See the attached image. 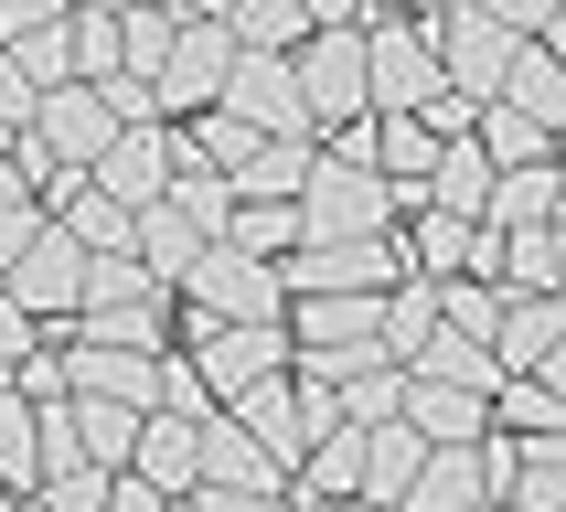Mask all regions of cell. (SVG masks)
I'll list each match as a JSON object with an SVG mask.
<instances>
[{
  "label": "cell",
  "instance_id": "6da1fadb",
  "mask_svg": "<svg viewBox=\"0 0 566 512\" xmlns=\"http://www.w3.org/2000/svg\"><path fill=\"white\" fill-rule=\"evenodd\" d=\"M396 224H407V203L375 182L364 128L321 139V150H311V182H300V246H375V235H396Z\"/></svg>",
  "mask_w": 566,
  "mask_h": 512
},
{
  "label": "cell",
  "instance_id": "7a4b0ae2",
  "mask_svg": "<svg viewBox=\"0 0 566 512\" xmlns=\"http://www.w3.org/2000/svg\"><path fill=\"white\" fill-rule=\"evenodd\" d=\"M224 75H235V43H224V22H214V11H171V54H160V75H150L160 128L203 118V107L224 96Z\"/></svg>",
  "mask_w": 566,
  "mask_h": 512
},
{
  "label": "cell",
  "instance_id": "3957f363",
  "mask_svg": "<svg viewBox=\"0 0 566 512\" xmlns=\"http://www.w3.org/2000/svg\"><path fill=\"white\" fill-rule=\"evenodd\" d=\"M439 64H428V43H417V22H385V11H364V118H428L439 107Z\"/></svg>",
  "mask_w": 566,
  "mask_h": 512
},
{
  "label": "cell",
  "instance_id": "277c9868",
  "mask_svg": "<svg viewBox=\"0 0 566 512\" xmlns=\"http://www.w3.org/2000/svg\"><path fill=\"white\" fill-rule=\"evenodd\" d=\"M182 310L192 320H214V331H279V267H256V256H235V246H214L203 267L182 278Z\"/></svg>",
  "mask_w": 566,
  "mask_h": 512
},
{
  "label": "cell",
  "instance_id": "5b68a950",
  "mask_svg": "<svg viewBox=\"0 0 566 512\" xmlns=\"http://www.w3.org/2000/svg\"><path fill=\"white\" fill-rule=\"evenodd\" d=\"M279 374H289V331H214V320H192V384L214 395V416Z\"/></svg>",
  "mask_w": 566,
  "mask_h": 512
},
{
  "label": "cell",
  "instance_id": "8992f818",
  "mask_svg": "<svg viewBox=\"0 0 566 512\" xmlns=\"http://www.w3.org/2000/svg\"><path fill=\"white\" fill-rule=\"evenodd\" d=\"M0 299H11L32 331H54V320H75V310H86V256H75L54 224H43L22 267H0Z\"/></svg>",
  "mask_w": 566,
  "mask_h": 512
},
{
  "label": "cell",
  "instance_id": "52a82bcc",
  "mask_svg": "<svg viewBox=\"0 0 566 512\" xmlns=\"http://www.w3.org/2000/svg\"><path fill=\"white\" fill-rule=\"evenodd\" d=\"M171 171H182V139H171V128H118L107 160L86 171V192H107L118 214H150L160 192H171Z\"/></svg>",
  "mask_w": 566,
  "mask_h": 512
},
{
  "label": "cell",
  "instance_id": "ba28073f",
  "mask_svg": "<svg viewBox=\"0 0 566 512\" xmlns=\"http://www.w3.org/2000/svg\"><path fill=\"white\" fill-rule=\"evenodd\" d=\"M22 139H32L43 160H54L64 182H86L96 160H107V139H118V118H107V107H96L86 86H54L43 107H32V128H22Z\"/></svg>",
  "mask_w": 566,
  "mask_h": 512
},
{
  "label": "cell",
  "instance_id": "9c48e42d",
  "mask_svg": "<svg viewBox=\"0 0 566 512\" xmlns=\"http://www.w3.org/2000/svg\"><path fill=\"white\" fill-rule=\"evenodd\" d=\"M566 363V299H503L492 320V374L503 384H556Z\"/></svg>",
  "mask_w": 566,
  "mask_h": 512
},
{
  "label": "cell",
  "instance_id": "30bf717a",
  "mask_svg": "<svg viewBox=\"0 0 566 512\" xmlns=\"http://www.w3.org/2000/svg\"><path fill=\"white\" fill-rule=\"evenodd\" d=\"M64 395H86V406H118V416H150V406H160V363L64 342Z\"/></svg>",
  "mask_w": 566,
  "mask_h": 512
},
{
  "label": "cell",
  "instance_id": "8fae6325",
  "mask_svg": "<svg viewBox=\"0 0 566 512\" xmlns=\"http://www.w3.org/2000/svg\"><path fill=\"white\" fill-rule=\"evenodd\" d=\"M481 288H492V299H556V288H566V235H556V224H535V235H492Z\"/></svg>",
  "mask_w": 566,
  "mask_h": 512
},
{
  "label": "cell",
  "instance_id": "7c38bea8",
  "mask_svg": "<svg viewBox=\"0 0 566 512\" xmlns=\"http://www.w3.org/2000/svg\"><path fill=\"white\" fill-rule=\"evenodd\" d=\"M492 107H513L524 128L556 139V118H566V64H556V43H524V54L503 64V86H492Z\"/></svg>",
  "mask_w": 566,
  "mask_h": 512
},
{
  "label": "cell",
  "instance_id": "4fadbf2b",
  "mask_svg": "<svg viewBox=\"0 0 566 512\" xmlns=\"http://www.w3.org/2000/svg\"><path fill=\"white\" fill-rule=\"evenodd\" d=\"M396 427H407L417 448H481V395H449V384L407 374V406H396Z\"/></svg>",
  "mask_w": 566,
  "mask_h": 512
},
{
  "label": "cell",
  "instance_id": "5bb4252c",
  "mask_svg": "<svg viewBox=\"0 0 566 512\" xmlns=\"http://www.w3.org/2000/svg\"><path fill=\"white\" fill-rule=\"evenodd\" d=\"M492 512H566V438H513V470Z\"/></svg>",
  "mask_w": 566,
  "mask_h": 512
},
{
  "label": "cell",
  "instance_id": "9a60e30c",
  "mask_svg": "<svg viewBox=\"0 0 566 512\" xmlns=\"http://www.w3.org/2000/svg\"><path fill=\"white\" fill-rule=\"evenodd\" d=\"M535 224H556V160H545V171H492L481 235H535Z\"/></svg>",
  "mask_w": 566,
  "mask_h": 512
},
{
  "label": "cell",
  "instance_id": "2e32d148",
  "mask_svg": "<svg viewBox=\"0 0 566 512\" xmlns=\"http://www.w3.org/2000/svg\"><path fill=\"white\" fill-rule=\"evenodd\" d=\"M481 502H492V491H481V459H471V448H428L396 512H481Z\"/></svg>",
  "mask_w": 566,
  "mask_h": 512
},
{
  "label": "cell",
  "instance_id": "e0dca14e",
  "mask_svg": "<svg viewBox=\"0 0 566 512\" xmlns=\"http://www.w3.org/2000/svg\"><path fill=\"white\" fill-rule=\"evenodd\" d=\"M160 331H171V299H128V310H75V342H86V352H139V363H160Z\"/></svg>",
  "mask_w": 566,
  "mask_h": 512
},
{
  "label": "cell",
  "instance_id": "ac0fdd59",
  "mask_svg": "<svg viewBox=\"0 0 566 512\" xmlns=\"http://www.w3.org/2000/svg\"><path fill=\"white\" fill-rule=\"evenodd\" d=\"M128 480H150L160 502L192 491V427L182 416H139V448H128Z\"/></svg>",
  "mask_w": 566,
  "mask_h": 512
},
{
  "label": "cell",
  "instance_id": "d6986e66",
  "mask_svg": "<svg viewBox=\"0 0 566 512\" xmlns=\"http://www.w3.org/2000/svg\"><path fill=\"white\" fill-rule=\"evenodd\" d=\"M417 459H428V448H417L407 427H364V480H353V502H364V512H396V502H407V480H417Z\"/></svg>",
  "mask_w": 566,
  "mask_h": 512
},
{
  "label": "cell",
  "instance_id": "ffe728a7",
  "mask_svg": "<svg viewBox=\"0 0 566 512\" xmlns=\"http://www.w3.org/2000/svg\"><path fill=\"white\" fill-rule=\"evenodd\" d=\"M300 182H311V139H256L247 171H235V203H300Z\"/></svg>",
  "mask_w": 566,
  "mask_h": 512
},
{
  "label": "cell",
  "instance_id": "44dd1931",
  "mask_svg": "<svg viewBox=\"0 0 566 512\" xmlns=\"http://www.w3.org/2000/svg\"><path fill=\"white\" fill-rule=\"evenodd\" d=\"M428 342H439V288H428V278H396V288H385V363L407 374Z\"/></svg>",
  "mask_w": 566,
  "mask_h": 512
},
{
  "label": "cell",
  "instance_id": "7402d4cb",
  "mask_svg": "<svg viewBox=\"0 0 566 512\" xmlns=\"http://www.w3.org/2000/svg\"><path fill=\"white\" fill-rule=\"evenodd\" d=\"M353 480H364V427H332V438L300 459L289 491H300V502H353Z\"/></svg>",
  "mask_w": 566,
  "mask_h": 512
},
{
  "label": "cell",
  "instance_id": "603a6c76",
  "mask_svg": "<svg viewBox=\"0 0 566 512\" xmlns=\"http://www.w3.org/2000/svg\"><path fill=\"white\" fill-rule=\"evenodd\" d=\"M224 246L256 256V267H279V256H300V203H235V224H224Z\"/></svg>",
  "mask_w": 566,
  "mask_h": 512
},
{
  "label": "cell",
  "instance_id": "cb8c5ba5",
  "mask_svg": "<svg viewBox=\"0 0 566 512\" xmlns=\"http://www.w3.org/2000/svg\"><path fill=\"white\" fill-rule=\"evenodd\" d=\"M64 406H75V448H86V470H96V480H118V470H128V448H139V416L86 406V395H64Z\"/></svg>",
  "mask_w": 566,
  "mask_h": 512
},
{
  "label": "cell",
  "instance_id": "d4e9b609",
  "mask_svg": "<svg viewBox=\"0 0 566 512\" xmlns=\"http://www.w3.org/2000/svg\"><path fill=\"white\" fill-rule=\"evenodd\" d=\"M64 64H75V86H107L118 75V11H64Z\"/></svg>",
  "mask_w": 566,
  "mask_h": 512
},
{
  "label": "cell",
  "instance_id": "484cf974",
  "mask_svg": "<svg viewBox=\"0 0 566 512\" xmlns=\"http://www.w3.org/2000/svg\"><path fill=\"white\" fill-rule=\"evenodd\" d=\"M332 395H343V427H396V406H407V374H396V363H364V374H343Z\"/></svg>",
  "mask_w": 566,
  "mask_h": 512
},
{
  "label": "cell",
  "instance_id": "4316f807",
  "mask_svg": "<svg viewBox=\"0 0 566 512\" xmlns=\"http://www.w3.org/2000/svg\"><path fill=\"white\" fill-rule=\"evenodd\" d=\"M160 54H171V11H118V75H139V86H150Z\"/></svg>",
  "mask_w": 566,
  "mask_h": 512
},
{
  "label": "cell",
  "instance_id": "83f0119b",
  "mask_svg": "<svg viewBox=\"0 0 566 512\" xmlns=\"http://www.w3.org/2000/svg\"><path fill=\"white\" fill-rule=\"evenodd\" d=\"M11 395H22V406H64V342H43L22 363V374H11Z\"/></svg>",
  "mask_w": 566,
  "mask_h": 512
},
{
  "label": "cell",
  "instance_id": "f1b7e54d",
  "mask_svg": "<svg viewBox=\"0 0 566 512\" xmlns=\"http://www.w3.org/2000/svg\"><path fill=\"white\" fill-rule=\"evenodd\" d=\"M171 512H300L289 491H182Z\"/></svg>",
  "mask_w": 566,
  "mask_h": 512
},
{
  "label": "cell",
  "instance_id": "f546056e",
  "mask_svg": "<svg viewBox=\"0 0 566 512\" xmlns=\"http://www.w3.org/2000/svg\"><path fill=\"white\" fill-rule=\"evenodd\" d=\"M43 224H54V214H43V203H0V267H22Z\"/></svg>",
  "mask_w": 566,
  "mask_h": 512
},
{
  "label": "cell",
  "instance_id": "4dcf8cb0",
  "mask_svg": "<svg viewBox=\"0 0 566 512\" xmlns=\"http://www.w3.org/2000/svg\"><path fill=\"white\" fill-rule=\"evenodd\" d=\"M32 352H43V331H32V320H22V310H11V299H0V384L22 374Z\"/></svg>",
  "mask_w": 566,
  "mask_h": 512
},
{
  "label": "cell",
  "instance_id": "1f68e13d",
  "mask_svg": "<svg viewBox=\"0 0 566 512\" xmlns=\"http://www.w3.org/2000/svg\"><path fill=\"white\" fill-rule=\"evenodd\" d=\"M289 502H300V491H289ZM300 512H364V502H300Z\"/></svg>",
  "mask_w": 566,
  "mask_h": 512
},
{
  "label": "cell",
  "instance_id": "d6a6232c",
  "mask_svg": "<svg viewBox=\"0 0 566 512\" xmlns=\"http://www.w3.org/2000/svg\"><path fill=\"white\" fill-rule=\"evenodd\" d=\"M11 512H43V502H11Z\"/></svg>",
  "mask_w": 566,
  "mask_h": 512
},
{
  "label": "cell",
  "instance_id": "836d02e7",
  "mask_svg": "<svg viewBox=\"0 0 566 512\" xmlns=\"http://www.w3.org/2000/svg\"><path fill=\"white\" fill-rule=\"evenodd\" d=\"M481 512H492V502H481Z\"/></svg>",
  "mask_w": 566,
  "mask_h": 512
},
{
  "label": "cell",
  "instance_id": "e575fe53",
  "mask_svg": "<svg viewBox=\"0 0 566 512\" xmlns=\"http://www.w3.org/2000/svg\"><path fill=\"white\" fill-rule=\"evenodd\" d=\"M0 512H11V502H0Z\"/></svg>",
  "mask_w": 566,
  "mask_h": 512
}]
</instances>
